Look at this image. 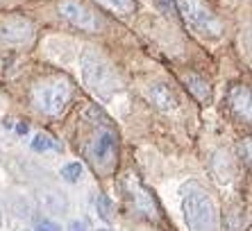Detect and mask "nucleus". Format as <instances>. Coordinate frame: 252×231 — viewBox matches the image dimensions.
<instances>
[{
	"mask_svg": "<svg viewBox=\"0 0 252 231\" xmlns=\"http://www.w3.org/2000/svg\"><path fill=\"white\" fill-rule=\"evenodd\" d=\"M41 202H43V206H46L48 211H53V213H62V211L68 208V202H66L59 193H43Z\"/></svg>",
	"mask_w": 252,
	"mask_h": 231,
	"instance_id": "12",
	"label": "nucleus"
},
{
	"mask_svg": "<svg viewBox=\"0 0 252 231\" xmlns=\"http://www.w3.org/2000/svg\"><path fill=\"white\" fill-rule=\"evenodd\" d=\"M98 213H100V218L102 220H112V202H109V197L107 195H98Z\"/></svg>",
	"mask_w": 252,
	"mask_h": 231,
	"instance_id": "16",
	"label": "nucleus"
},
{
	"mask_svg": "<svg viewBox=\"0 0 252 231\" xmlns=\"http://www.w3.org/2000/svg\"><path fill=\"white\" fill-rule=\"evenodd\" d=\"M62 177H64L66 181H70V184H75V181H80V177H82V166H80V163H66V166L62 168Z\"/></svg>",
	"mask_w": 252,
	"mask_h": 231,
	"instance_id": "15",
	"label": "nucleus"
},
{
	"mask_svg": "<svg viewBox=\"0 0 252 231\" xmlns=\"http://www.w3.org/2000/svg\"><path fill=\"white\" fill-rule=\"evenodd\" d=\"M98 231H109V229H98Z\"/></svg>",
	"mask_w": 252,
	"mask_h": 231,
	"instance_id": "22",
	"label": "nucleus"
},
{
	"mask_svg": "<svg viewBox=\"0 0 252 231\" xmlns=\"http://www.w3.org/2000/svg\"><path fill=\"white\" fill-rule=\"evenodd\" d=\"M0 225H2V211H0Z\"/></svg>",
	"mask_w": 252,
	"mask_h": 231,
	"instance_id": "21",
	"label": "nucleus"
},
{
	"mask_svg": "<svg viewBox=\"0 0 252 231\" xmlns=\"http://www.w3.org/2000/svg\"><path fill=\"white\" fill-rule=\"evenodd\" d=\"M68 231H87V225H84V222H80V220H75V222H70Z\"/></svg>",
	"mask_w": 252,
	"mask_h": 231,
	"instance_id": "19",
	"label": "nucleus"
},
{
	"mask_svg": "<svg viewBox=\"0 0 252 231\" xmlns=\"http://www.w3.org/2000/svg\"><path fill=\"white\" fill-rule=\"evenodd\" d=\"M84 116H87V120H91L94 125H102V127H109V116H107L105 111L100 109L98 104H91V107L84 111Z\"/></svg>",
	"mask_w": 252,
	"mask_h": 231,
	"instance_id": "14",
	"label": "nucleus"
},
{
	"mask_svg": "<svg viewBox=\"0 0 252 231\" xmlns=\"http://www.w3.org/2000/svg\"><path fill=\"white\" fill-rule=\"evenodd\" d=\"M59 14H62L70 25H75V28L84 29V32H100V29L105 28L102 18L89 5L80 2V0H62V2H59Z\"/></svg>",
	"mask_w": 252,
	"mask_h": 231,
	"instance_id": "7",
	"label": "nucleus"
},
{
	"mask_svg": "<svg viewBox=\"0 0 252 231\" xmlns=\"http://www.w3.org/2000/svg\"><path fill=\"white\" fill-rule=\"evenodd\" d=\"M34 41V25L25 16H5L0 18V46L21 48Z\"/></svg>",
	"mask_w": 252,
	"mask_h": 231,
	"instance_id": "6",
	"label": "nucleus"
},
{
	"mask_svg": "<svg viewBox=\"0 0 252 231\" xmlns=\"http://www.w3.org/2000/svg\"><path fill=\"white\" fill-rule=\"evenodd\" d=\"M153 2L159 12L166 14V16H173V14H175V0H153Z\"/></svg>",
	"mask_w": 252,
	"mask_h": 231,
	"instance_id": "17",
	"label": "nucleus"
},
{
	"mask_svg": "<svg viewBox=\"0 0 252 231\" xmlns=\"http://www.w3.org/2000/svg\"><path fill=\"white\" fill-rule=\"evenodd\" d=\"M180 5V14L189 21V25L202 36L209 39H220L225 32L223 21L216 16V12L207 5L205 0H177Z\"/></svg>",
	"mask_w": 252,
	"mask_h": 231,
	"instance_id": "5",
	"label": "nucleus"
},
{
	"mask_svg": "<svg viewBox=\"0 0 252 231\" xmlns=\"http://www.w3.org/2000/svg\"><path fill=\"white\" fill-rule=\"evenodd\" d=\"M80 73L84 87H89V91H94L100 98H109L123 87L114 64L94 48H87L80 55Z\"/></svg>",
	"mask_w": 252,
	"mask_h": 231,
	"instance_id": "1",
	"label": "nucleus"
},
{
	"mask_svg": "<svg viewBox=\"0 0 252 231\" xmlns=\"http://www.w3.org/2000/svg\"><path fill=\"white\" fill-rule=\"evenodd\" d=\"M50 147H55V150H59V152L64 150V145H59L50 134H43V132L36 134L34 141H32V150L34 152H46V150H50Z\"/></svg>",
	"mask_w": 252,
	"mask_h": 231,
	"instance_id": "13",
	"label": "nucleus"
},
{
	"mask_svg": "<svg viewBox=\"0 0 252 231\" xmlns=\"http://www.w3.org/2000/svg\"><path fill=\"white\" fill-rule=\"evenodd\" d=\"M116 134L109 127H102L91 136V141L87 143V159L94 166V170L98 174H112L116 168V156H118V143Z\"/></svg>",
	"mask_w": 252,
	"mask_h": 231,
	"instance_id": "4",
	"label": "nucleus"
},
{
	"mask_svg": "<svg viewBox=\"0 0 252 231\" xmlns=\"http://www.w3.org/2000/svg\"><path fill=\"white\" fill-rule=\"evenodd\" d=\"M70 98H73V87L66 77H43L32 87V104L36 111L46 116H59L68 107Z\"/></svg>",
	"mask_w": 252,
	"mask_h": 231,
	"instance_id": "3",
	"label": "nucleus"
},
{
	"mask_svg": "<svg viewBox=\"0 0 252 231\" xmlns=\"http://www.w3.org/2000/svg\"><path fill=\"white\" fill-rule=\"evenodd\" d=\"M184 82H187V87L195 93V98H198V100H209V84H207L202 77L187 75V77H184Z\"/></svg>",
	"mask_w": 252,
	"mask_h": 231,
	"instance_id": "11",
	"label": "nucleus"
},
{
	"mask_svg": "<svg viewBox=\"0 0 252 231\" xmlns=\"http://www.w3.org/2000/svg\"><path fill=\"white\" fill-rule=\"evenodd\" d=\"M182 213L189 231H218L216 208L211 202L207 188L191 181L182 191Z\"/></svg>",
	"mask_w": 252,
	"mask_h": 231,
	"instance_id": "2",
	"label": "nucleus"
},
{
	"mask_svg": "<svg viewBox=\"0 0 252 231\" xmlns=\"http://www.w3.org/2000/svg\"><path fill=\"white\" fill-rule=\"evenodd\" d=\"M36 231H62V229H59V225L50 222V220H41V222L36 225Z\"/></svg>",
	"mask_w": 252,
	"mask_h": 231,
	"instance_id": "18",
	"label": "nucleus"
},
{
	"mask_svg": "<svg viewBox=\"0 0 252 231\" xmlns=\"http://www.w3.org/2000/svg\"><path fill=\"white\" fill-rule=\"evenodd\" d=\"M146 95H148V100L161 111H175L177 104H180L177 102V95L170 91V87L164 84V82H155V84H150Z\"/></svg>",
	"mask_w": 252,
	"mask_h": 231,
	"instance_id": "8",
	"label": "nucleus"
},
{
	"mask_svg": "<svg viewBox=\"0 0 252 231\" xmlns=\"http://www.w3.org/2000/svg\"><path fill=\"white\" fill-rule=\"evenodd\" d=\"M232 104L239 111V116H243L246 120H250V91L248 87H236L232 93Z\"/></svg>",
	"mask_w": 252,
	"mask_h": 231,
	"instance_id": "9",
	"label": "nucleus"
},
{
	"mask_svg": "<svg viewBox=\"0 0 252 231\" xmlns=\"http://www.w3.org/2000/svg\"><path fill=\"white\" fill-rule=\"evenodd\" d=\"M98 2L102 7H107L109 12L118 14V16H123V18L132 16V14H134V9H136L134 0H98Z\"/></svg>",
	"mask_w": 252,
	"mask_h": 231,
	"instance_id": "10",
	"label": "nucleus"
},
{
	"mask_svg": "<svg viewBox=\"0 0 252 231\" xmlns=\"http://www.w3.org/2000/svg\"><path fill=\"white\" fill-rule=\"evenodd\" d=\"M30 132V127H28V125H25V122H18V125H16V134H21V136H25V134H28Z\"/></svg>",
	"mask_w": 252,
	"mask_h": 231,
	"instance_id": "20",
	"label": "nucleus"
}]
</instances>
